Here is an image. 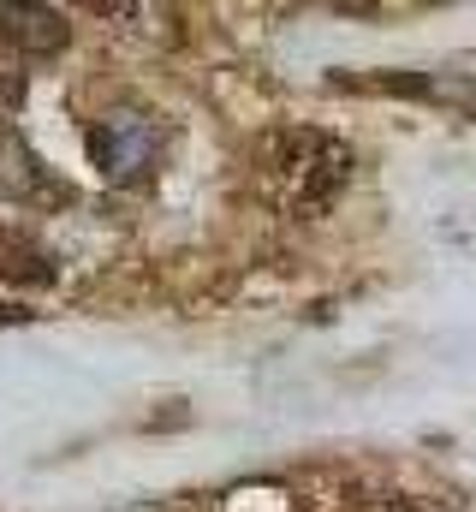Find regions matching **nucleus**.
<instances>
[{
  "label": "nucleus",
  "instance_id": "f257e3e1",
  "mask_svg": "<svg viewBox=\"0 0 476 512\" xmlns=\"http://www.w3.org/2000/svg\"><path fill=\"white\" fill-rule=\"evenodd\" d=\"M155 155H161V131H155V120H143V114H108V120L90 126V161L114 185L143 179L155 167Z\"/></svg>",
  "mask_w": 476,
  "mask_h": 512
},
{
  "label": "nucleus",
  "instance_id": "f03ea898",
  "mask_svg": "<svg viewBox=\"0 0 476 512\" xmlns=\"http://www.w3.org/2000/svg\"><path fill=\"white\" fill-rule=\"evenodd\" d=\"M286 149H292L286 173H292V203H298V209H322V203L346 185V173H352L346 143H334V137H322V131H292Z\"/></svg>",
  "mask_w": 476,
  "mask_h": 512
},
{
  "label": "nucleus",
  "instance_id": "7ed1b4c3",
  "mask_svg": "<svg viewBox=\"0 0 476 512\" xmlns=\"http://www.w3.org/2000/svg\"><path fill=\"white\" fill-rule=\"evenodd\" d=\"M0 36L12 48H24V54H60L72 24L54 6H0Z\"/></svg>",
  "mask_w": 476,
  "mask_h": 512
},
{
  "label": "nucleus",
  "instance_id": "20e7f679",
  "mask_svg": "<svg viewBox=\"0 0 476 512\" xmlns=\"http://www.w3.org/2000/svg\"><path fill=\"white\" fill-rule=\"evenodd\" d=\"M48 274H54V262L24 233H0V280H48Z\"/></svg>",
  "mask_w": 476,
  "mask_h": 512
},
{
  "label": "nucleus",
  "instance_id": "39448f33",
  "mask_svg": "<svg viewBox=\"0 0 476 512\" xmlns=\"http://www.w3.org/2000/svg\"><path fill=\"white\" fill-rule=\"evenodd\" d=\"M363 512H411V507H405V501H369Z\"/></svg>",
  "mask_w": 476,
  "mask_h": 512
}]
</instances>
